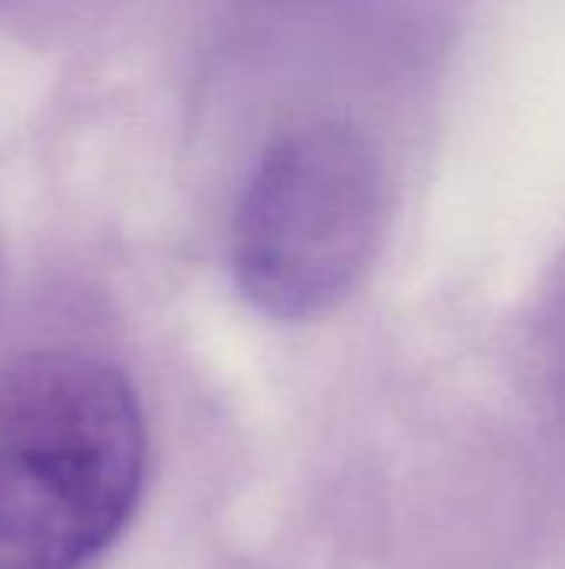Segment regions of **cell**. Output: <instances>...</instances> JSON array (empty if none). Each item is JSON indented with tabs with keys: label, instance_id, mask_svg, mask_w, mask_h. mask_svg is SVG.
I'll list each match as a JSON object with an SVG mask.
<instances>
[{
	"label": "cell",
	"instance_id": "1",
	"mask_svg": "<svg viewBox=\"0 0 565 569\" xmlns=\"http://www.w3.org/2000/svg\"><path fill=\"white\" fill-rule=\"evenodd\" d=\"M147 460L120 370L37 353L0 377V569H83L127 527Z\"/></svg>",
	"mask_w": 565,
	"mask_h": 569
},
{
	"label": "cell",
	"instance_id": "2",
	"mask_svg": "<svg viewBox=\"0 0 565 569\" xmlns=\"http://www.w3.org/2000/svg\"><path fill=\"white\" fill-rule=\"evenodd\" d=\"M383 213V170L370 140L336 120L300 123L266 143L240 193L233 280L266 317H320L370 270Z\"/></svg>",
	"mask_w": 565,
	"mask_h": 569
}]
</instances>
